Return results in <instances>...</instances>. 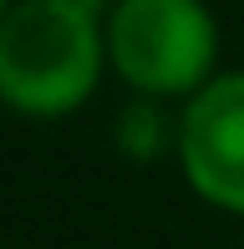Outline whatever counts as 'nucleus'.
I'll list each match as a JSON object with an SVG mask.
<instances>
[{
  "label": "nucleus",
  "mask_w": 244,
  "mask_h": 249,
  "mask_svg": "<svg viewBox=\"0 0 244 249\" xmlns=\"http://www.w3.org/2000/svg\"><path fill=\"white\" fill-rule=\"evenodd\" d=\"M10 5H16V0H0V16H5V10H10Z\"/></svg>",
  "instance_id": "nucleus-4"
},
{
  "label": "nucleus",
  "mask_w": 244,
  "mask_h": 249,
  "mask_svg": "<svg viewBox=\"0 0 244 249\" xmlns=\"http://www.w3.org/2000/svg\"><path fill=\"white\" fill-rule=\"evenodd\" d=\"M102 31L107 66L142 102L193 97L219 76V20L204 0H112Z\"/></svg>",
  "instance_id": "nucleus-2"
},
{
  "label": "nucleus",
  "mask_w": 244,
  "mask_h": 249,
  "mask_svg": "<svg viewBox=\"0 0 244 249\" xmlns=\"http://www.w3.org/2000/svg\"><path fill=\"white\" fill-rule=\"evenodd\" d=\"M107 71V31L87 0H16L0 16V102L20 117H66Z\"/></svg>",
  "instance_id": "nucleus-1"
},
{
  "label": "nucleus",
  "mask_w": 244,
  "mask_h": 249,
  "mask_svg": "<svg viewBox=\"0 0 244 249\" xmlns=\"http://www.w3.org/2000/svg\"><path fill=\"white\" fill-rule=\"evenodd\" d=\"M173 158L183 183L209 209L244 213V71H219L183 102L173 122Z\"/></svg>",
  "instance_id": "nucleus-3"
}]
</instances>
